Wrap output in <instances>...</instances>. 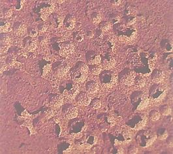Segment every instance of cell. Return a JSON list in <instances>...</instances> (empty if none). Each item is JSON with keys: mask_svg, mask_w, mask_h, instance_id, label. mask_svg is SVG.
Listing matches in <instances>:
<instances>
[{"mask_svg": "<svg viewBox=\"0 0 173 154\" xmlns=\"http://www.w3.org/2000/svg\"><path fill=\"white\" fill-rule=\"evenodd\" d=\"M118 39L125 43H131L137 36V31L133 25L122 24L117 29Z\"/></svg>", "mask_w": 173, "mask_h": 154, "instance_id": "obj_1", "label": "cell"}, {"mask_svg": "<svg viewBox=\"0 0 173 154\" xmlns=\"http://www.w3.org/2000/svg\"><path fill=\"white\" fill-rule=\"evenodd\" d=\"M89 68L84 64H78L75 66L71 72L73 80L76 83H82L87 78Z\"/></svg>", "mask_w": 173, "mask_h": 154, "instance_id": "obj_2", "label": "cell"}, {"mask_svg": "<svg viewBox=\"0 0 173 154\" xmlns=\"http://www.w3.org/2000/svg\"><path fill=\"white\" fill-rule=\"evenodd\" d=\"M118 79V76L116 72L110 70H105L100 75V81L102 87L106 88L112 87L116 85Z\"/></svg>", "mask_w": 173, "mask_h": 154, "instance_id": "obj_3", "label": "cell"}, {"mask_svg": "<svg viewBox=\"0 0 173 154\" xmlns=\"http://www.w3.org/2000/svg\"><path fill=\"white\" fill-rule=\"evenodd\" d=\"M156 134L150 130H143L139 134V144L142 147H148L156 139Z\"/></svg>", "mask_w": 173, "mask_h": 154, "instance_id": "obj_4", "label": "cell"}, {"mask_svg": "<svg viewBox=\"0 0 173 154\" xmlns=\"http://www.w3.org/2000/svg\"><path fill=\"white\" fill-rule=\"evenodd\" d=\"M167 88L163 85H157L153 87L150 94V99L154 102L161 101L166 96Z\"/></svg>", "mask_w": 173, "mask_h": 154, "instance_id": "obj_5", "label": "cell"}, {"mask_svg": "<svg viewBox=\"0 0 173 154\" xmlns=\"http://www.w3.org/2000/svg\"><path fill=\"white\" fill-rule=\"evenodd\" d=\"M136 78L135 72L131 70H129L127 72L123 74L122 75L120 81L121 83L123 85L127 86H131L134 84L135 80Z\"/></svg>", "mask_w": 173, "mask_h": 154, "instance_id": "obj_6", "label": "cell"}, {"mask_svg": "<svg viewBox=\"0 0 173 154\" xmlns=\"http://www.w3.org/2000/svg\"><path fill=\"white\" fill-rule=\"evenodd\" d=\"M79 92V87L77 83H73L69 88H66L63 92V96L68 99H73Z\"/></svg>", "mask_w": 173, "mask_h": 154, "instance_id": "obj_7", "label": "cell"}, {"mask_svg": "<svg viewBox=\"0 0 173 154\" xmlns=\"http://www.w3.org/2000/svg\"><path fill=\"white\" fill-rule=\"evenodd\" d=\"M74 51V45L71 42L62 43L60 47V54L63 57L68 56L72 54Z\"/></svg>", "mask_w": 173, "mask_h": 154, "instance_id": "obj_8", "label": "cell"}, {"mask_svg": "<svg viewBox=\"0 0 173 154\" xmlns=\"http://www.w3.org/2000/svg\"><path fill=\"white\" fill-rule=\"evenodd\" d=\"M12 44V39L9 35H3L1 37V53H6Z\"/></svg>", "mask_w": 173, "mask_h": 154, "instance_id": "obj_9", "label": "cell"}, {"mask_svg": "<svg viewBox=\"0 0 173 154\" xmlns=\"http://www.w3.org/2000/svg\"><path fill=\"white\" fill-rule=\"evenodd\" d=\"M77 101L79 105L83 106H86L89 105L91 103L92 99L88 93H81L77 96Z\"/></svg>", "mask_w": 173, "mask_h": 154, "instance_id": "obj_10", "label": "cell"}, {"mask_svg": "<svg viewBox=\"0 0 173 154\" xmlns=\"http://www.w3.org/2000/svg\"><path fill=\"white\" fill-rule=\"evenodd\" d=\"M54 5L52 3V2H50V4L48 6L43 7V8H41V10H40L41 19L43 20H47L48 19V17L49 16V15L53 11H54Z\"/></svg>", "mask_w": 173, "mask_h": 154, "instance_id": "obj_11", "label": "cell"}, {"mask_svg": "<svg viewBox=\"0 0 173 154\" xmlns=\"http://www.w3.org/2000/svg\"><path fill=\"white\" fill-rule=\"evenodd\" d=\"M24 41V47L26 50L28 51L32 52L35 50L37 47V42L32 38H28L25 39Z\"/></svg>", "mask_w": 173, "mask_h": 154, "instance_id": "obj_12", "label": "cell"}, {"mask_svg": "<svg viewBox=\"0 0 173 154\" xmlns=\"http://www.w3.org/2000/svg\"><path fill=\"white\" fill-rule=\"evenodd\" d=\"M27 29L25 24L20 23V22H18L15 24L14 26V32L17 36H23L26 34Z\"/></svg>", "mask_w": 173, "mask_h": 154, "instance_id": "obj_13", "label": "cell"}, {"mask_svg": "<svg viewBox=\"0 0 173 154\" xmlns=\"http://www.w3.org/2000/svg\"><path fill=\"white\" fill-rule=\"evenodd\" d=\"M4 62H5L4 63H5L8 68H20L21 65L20 63L16 61V57L14 55L8 56Z\"/></svg>", "mask_w": 173, "mask_h": 154, "instance_id": "obj_14", "label": "cell"}, {"mask_svg": "<svg viewBox=\"0 0 173 154\" xmlns=\"http://www.w3.org/2000/svg\"><path fill=\"white\" fill-rule=\"evenodd\" d=\"M87 58L88 64H99L101 61V57L94 52L90 53L89 55H88Z\"/></svg>", "mask_w": 173, "mask_h": 154, "instance_id": "obj_15", "label": "cell"}, {"mask_svg": "<svg viewBox=\"0 0 173 154\" xmlns=\"http://www.w3.org/2000/svg\"><path fill=\"white\" fill-rule=\"evenodd\" d=\"M152 78L154 83H160L162 82L164 78H165V74H164L163 72L156 70L153 72Z\"/></svg>", "mask_w": 173, "mask_h": 154, "instance_id": "obj_16", "label": "cell"}, {"mask_svg": "<svg viewBox=\"0 0 173 154\" xmlns=\"http://www.w3.org/2000/svg\"><path fill=\"white\" fill-rule=\"evenodd\" d=\"M66 29L72 30L75 25V18L72 15H68L65 18L64 22Z\"/></svg>", "mask_w": 173, "mask_h": 154, "instance_id": "obj_17", "label": "cell"}, {"mask_svg": "<svg viewBox=\"0 0 173 154\" xmlns=\"http://www.w3.org/2000/svg\"><path fill=\"white\" fill-rule=\"evenodd\" d=\"M65 19V16L62 15H57L53 17L52 23V25L54 26L55 28H59L61 26L63 25Z\"/></svg>", "mask_w": 173, "mask_h": 154, "instance_id": "obj_18", "label": "cell"}, {"mask_svg": "<svg viewBox=\"0 0 173 154\" xmlns=\"http://www.w3.org/2000/svg\"><path fill=\"white\" fill-rule=\"evenodd\" d=\"M70 68L71 67L68 64H61L57 69V75L59 78H62L69 72Z\"/></svg>", "mask_w": 173, "mask_h": 154, "instance_id": "obj_19", "label": "cell"}, {"mask_svg": "<svg viewBox=\"0 0 173 154\" xmlns=\"http://www.w3.org/2000/svg\"><path fill=\"white\" fill-rule=\"evenodd\" d=\"M115 64H116V61H115L114 58L109 57L108 58H106L103 62V64L101 66L105 70H110L115 66Z\"/></svg>", "mask_w": 173, "mask_h": 154, "instance_id": "obj_20", "label": "cell"}, {"mask_svg": "<svg viewBox=\"0 0 173 154\" xmlns=\"http://www.w3.org/2000/svg\"><path fill=\"white\" fill-rule=\"evenodd\" d=\"M78 113V111L77 108L74 106H71L65 110V114L66 117H67V118L69 119H72L77 116Z\"/></svg>", "mask_w": 173, "mask_h": 154, "instance_id": "obj_21", "label": "cell"}, {"mask_svg": "<svg viewBox=\"0 0 173 154\" xmlns=\"http://www.w3.org/2000/svg\"><path fill=\"white\" fill-rule=\"evenodd\" d=\"M64 103V98L61 95H57L54 97L52 100V106L54 108H60Z\"/></svg>", "mask_w": 173, "mask_h": 154, "instance_id": "obj_22", "label": "cell"}, {"mask_svg": "<svg viewBox=\"0 0 173 154\" xmlns=\"http://www.w3.org/2000/svg\"><path fill=\"white\" fill-rule=\"evenodd\" d=\"M98 85L95 82H90L86 85L87 93L90 94H94L98 90Z\"/></svg>", "mask_w": 173, "mask_h": 154, "instance_id": "obj_23", "label": "cell"}, {"mask_svg": "<svg viewBox=\"0 0 173 154\" xmlns=\"http://www.w3.org/2000/svg\"><path fill=\"white\" fill-rule=\"evenodd\" d=\"M140 98H141V101L139 105V106H137V110H143L144 109V108H145L148 105L149 101H150V99L148 98L147 95H146V94H143Z\"/></svg>", "mask_w": 173, "mask_h": 154, "instance_id": "obj_24", "label": "cell"}, {"mask_svg": "<svg viewBox=\"0 0 173 154\" xmlns=\"http://www.w3.org/2000/svg\"><path fill=\"white\" fill-rule=\"evenodd\" d=\"M145 84H146L145 79L143 78V77H140V78H138L136 80H135L133 85L135 86V87L137 89H140L144 87Z\"/></svg>", "mask_w": 173, "mask_h": 154, "instance_id": "obj_25", "label": "cell"}, {"mask_svg": "<svg viewBox=\"0 0 173 154\" xmlns=\"http://www.w3.org/2000/svg\"><path fill=\"white\" fill-rule=\"evenodd\" d=\"M23 125H25L26 127H28V128L30 130L31 134H33L35 133V130L33 129V125H32V119H30V117H29V118L26 119V122L24 123Z\"/></svg>", "mask_w": 173, "mask_h": 154, "instance_id": "obj_26", "label": "cell"}, {"mask_svg": "<svg viewBox=\"0 0 173 154\" xmlns=\"http://www.w3.org/2000/svg\"><path fill=\"white\" fill-rule=\"evenodd\" d=\"M160 112L164 116H168L171 114V109L168 105H163L160 108Z\"/></svg>", "mask_w": 173, "mask_h": 154, "instance_id": "obj_27", "label": "cell"}, {"mask_svg": "<svg viewBox=\"0 0 173 154\" xmlns=\"http://www.w3.org/2000/svg\"><path fill=\"white\" fill-rule=\"evenodd\" d=\"M150 117L152 121H157L160 118V113L157 110H152L150 112Z\"/></svg>", "mask_w": 173, "mask_h": 154, "instance_id": "obj_28", "label": "cell"}, {"mask_svg": "<svg viewBox=\"0 0 173 154\" xmlns=\"http://www.w3.org/2000/svg\"><path fill=\"white\" fill-rule=\"evenodd\" d=\"M112 26L109 22H105L100 26V29L103 31H106L111 28Z\"/></svg>", "mask_w": 173, "mask_h": 154, "instance_id": "obj_29", "label": "cell"}, {"mask_svg": "<svg viewBox=\"0 0 173 154\" xmlns=\"http://www.w3.org/2000/svg\"><path fill=\"white\" fill-rule=\"evenodd\" d=\"M146 123V119H143L142 120H140L138 123H137L135 125V127H134L133 128V129L137 130H140L145 125Z\"/></svg>", "mask_w": 173, "mask_h": 154, "instance_id": "obj_30", "label": "cell"}, {"mask_svg": "<svg viewBox=\"0 0 173 154\" xmlns=\"http://www.w3.org/2000/svg\"><path fill=\"white\" fill-rule=\"evenodd\" d=\"M156 61V55H154L153 57H150L149 58L148 64H149V67H150L151 71H152L154 69V66H155Z\"/></svg>", "mask_w": 173, "mask_h": 154, "instance_id": "obj_31", "label": "cell"}, {"mask_svg": "<svg viewBox=\"0 0 173 154\" xmlns=\"http://www.w3.org/2000/svg\"><path fill=\"white\" fill-rule=\"evenodd\" d=\"M101 21V16L99 14V13H94V15H92V22H94V24H97Z\"/></svg>", "mask_w": 173, "mask_h": 154, "instance_id": "obj_32", "label": "cell"}, {"mask_svg": "<svg viewBox=\"0 0 173 154\" xmlns=\"http://www.w3.org/2000/svg\"><path fill=\"white\" fill-rule=\"evenodd\" d=\"M103 67L102 66H97L95 67H94L92 69V74H94V75H97V74H99L101 73L102 70H103Z\"/></svg>", "mask_w": 173, "mask_h": 154, "instance_id": "obj_33", "label": "cell"}, {"mask_svg": "<svg viewBox=\"0 0 173 154\" xmlns=\"http://www.w3.org/2000/svg\"><path fill=\"white\" fill-rule=\"evenodd\" d=\"M10 23L9 22H7L6 23L4 24L3 26L2 25L1 27H0V30H1V32L2 33H5V32H7V31H9L10 30Z\"/></svg>", "mask_w": 173, "mask_h": 154, "instance_id": "obj_34", "label": "cell"}, {"mask_svg": "<svg viewBox=\"0 0 173 154\" xmlns=\"http://www.w3.org/2000/svg\"><path fill=\"white\" fill-rule=\"evenodd\" d=\"M28 34L30 38H34L37 36V30L36 28H31L28 30Z\"/></svg>", "mask_w": 173, "mask_h": 154, "instance_id": "obj_35", "label": "cell"}, {"mask_svg": "<svg viewBox=\"0 0 173 154\" xmlns=\"http://www.w3.org/2000/svg\"><path fill=\"white\" fill-rule=\"evenodd\" d=\"M92 107L94 108V109H99V108L101 107V103L100 102L99 100L98 99H95L94 101H92Z\"/></svg>", "mask_w": 173, "mask_h": 154, "instance_id": "obj_36", "label": "cell"}, {"mask_svg": "<svg viewBox=\"0 0 173 154\" xmlns=\"http://www.w3.org/2000/svg\"><path fill=\"white\" fill-rule=\"evenodd\" d=\"M137 14V11L135 9H134V8H131L130 7L127 9V15L130 16H132L133 17L136 15Z\"/></svg>", "mask_w": 173, "mask_h": 154, "instance_id": "obj_37", "label": "cell"}, {"mask_svg": "<svg viewBox=\"0 0 173 154\" xmlns=\"http://www.w3.org/2000/svg\"><path fill=\"white\" fill-rule=\"evenodd\" d=\"M47 25L45 24H39V27H38V30L40 31L41 33H43V32H45L47 30Z\"/></svg>", "mask_w": 173, "mask_h": 154, "instance_id": "obj_38", "label": "cell"}, {"mask_svg": "<svg viewBox=\"0 0 173 154\" xmlns=\"http://www.w3.org/2000/svg\"><path fill=\"white\" fill-rule=\"evenodd\" d=\"M74 39L77 42H81L84 39V35L82 33H77L76 35H74Z\"/></svg>", "mask_w": 173, "mask_h": 154, "instance_id": "obj_39", "label": "cell"}, {"mask_svg": "<svg viewBox=\"0 0 173 154\" xmlns=\"http://www.w3.org/2000/svg\"><path fill=\"white\" fill-rule=\"evenodd\" d=\"M50 70H51V65L50 64H47L46 66H44L43 76H44L45 75H47L48 72L50 71Z\"/></svg>", "mask_w": 173, "mask_h": 154, "instance_id": "obj_40", "label": "cell"}, {"mask_svg": "<svg viewBox=\"0 0 173 154\" xmlns=\"http://www.w3.org/2000/svg\"><path fill=\"white\" fill-rule=\"evenodd\" d=\"M39 44L41 45V46H45V45L47 44V39L45 37H40L39 38Z\"/></svg>", "mask_w": 173, "mask_h": 154, "instance_id": "obj_41", "label": "cell"}, {"mask_svg": "<svg viewBox=\"0 0 173 154\" xmlns=\"http://www.w3.org/2000/svg\"><path fill=\"white\" fill-rule=\"evenodd\" d=\"M12 14V11L11 9H5L4 11V16L5 18H9L11 16Z\"/></svg>", "mask_w": 173, "mask_h": 154, "instance_id": "obj_42", "label": "cell"}, {"mask_svg": "<svg viewBox=\"0 0 173 154\" xmlns=\"http://www.w3.org/2000/svg\"><path fill=\"white\" fill-rule=\"evenodd\" d=\"M129 151H130V153H135L137 152V149L134 146H131L129 149Z\"/></svg>", "mask_w": 173, "mask_h": 154, "instance_id": "obj_43", "label": "cell"}, {"mask_svg": "<svg viewBox=\"0 0 173 154\" xmlns=\"http://www.w3.org/2000/svg\"><path fill=\"white\" fill-rule=\"evenodd\" d=\"M167 136H168L167 133V131L165 130V132L163 133V134H161V135L160 136V137H159V138H160L161 140H165V138H167Z\"/></svg>", "mask_w": 173, "mask_h": 154, "instance_id": "obj_44", "label": "cell"}, {"mask_svg": "<svg viewBox=\"0 0 173 154\" xmlns=\"http://www.w3.org/2000/svg\"><path fill=\"white\" fill-rule=\"evenodd\" d=\"M108 121L110 122V123H111V125H114L115 124V121L114 120L113 118H111V117H109V119Z\"/></svg>", "mask_w": 173, "mask_h": 154, "instance_id": "obj_45", "label": "cell"}, {"mask_svg": "<svg viewBox=\"0 0 173 154\" xmlns=\"http://www.w3.org/2000/svg\"><path fill=\"white\" fill-rule=\"evenodd\" d=\"M112 5L113 6H119V3H121V1H112Z\"/></svg>", "mask_w": 173, "mask_h": 154, "instance_id": "obj_46", "label": "cell"}, {"mask_svg": "<svg viewBox=\"0 0 173 154\" xmlns=\"http://www.w3.org/2000/svg\"><path fill=\"white\" fill-rule=\"evenodd\" d=\"M53 115V112L52 110H49L48 112H47V116H48V117H50Z\"/></svg>", "mask_w": 173, "mask_h": 154, "instance_id": "obj_47", "label": "cell"}]
</instances>
